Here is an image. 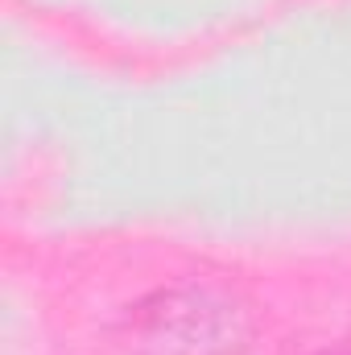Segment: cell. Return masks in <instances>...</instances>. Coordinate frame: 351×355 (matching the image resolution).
I'll use <instances>...</instances> for the list:
<instances>
[{
	"label": "cell",
	"mask_w": 351,
	"mask_h": 355,
	"mask_svg": "<svg viewBox=\"0 0 351 355\" xmlns=\"http://www.w3.org/2000/svg\"><path fill=\"white\" fill-rule=\"evenodd\" d=\"M252 306L211 281H178L128 306L120 343L128 355H248Z\"/></svg>",
	"instance_id": "obj_1"
}]
</instances>
